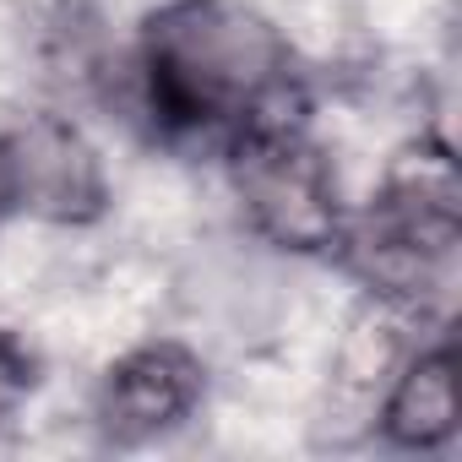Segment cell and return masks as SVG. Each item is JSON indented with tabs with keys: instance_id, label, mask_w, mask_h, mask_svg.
<instances>
[{
	"instance_id": "3",
	"label": "cell",
	"mask_w": 462,
	"mask_h": 462,
	"mask_svg": "<svg viewBox=\"0 0 462 462\" xmlns=\"http://www.w3.org/2000/svg\"><path fill=\"white\" fill-rule=\"evenodd\" d=\"M217 163L228 174L245 228L262 245L300 262H332L354 207L343 196L337 163L310 131V115L235 136L217 152Z\"/></svg>"
},
{
	"instance_id": "7",
	"label": "cell",
	"mask_w": 462,
	"mask_h": 462,
	"mask_svg": "<svg viewBox=\"0 0 462 462\" xmlns=\"http://www.w3.org/2000/svg\"><path fill=\"white\" fill-rule=\"evenodd\" d=\"M39 381H44L39 354H33L12 327H0V430H6V424L33 402Z\"/></svg>"
},
{
	"instance_id": "8",
	"label": "cell",
	"mask_w": 462,
	"mask_h": 462,
	"mask_svg": "<svg viewBox=\"0 0 462 462\" xmlns=\"http://www.w3.org/2000/svg\"><path fill=\"white\" fill-rule=\"evenodd\" d=\"M17 217V180H12V152H6V136H0V228Z\"/></svg>"
},
{
	"instance_id": "4",
	"label": "cell",
	"mask_w": 462,
	"mask_h": 462,
	"mask_svg": "<svg viewBox=\"0 0 462 462\" xmlns=\"http://www.w3.org/2000/svg\"><path fill=\"white\" fill-rule=\"evenodd\" d=\"M207 381V359L185 337H142L93 381V430L115 451L158 446L201 413Z\"/></svg>"
},
{
	"instance_id": "5",
	"label": "cell",
	"mask_w": 462,
	"mask_h": 462,
	"mask_svg": "<svg viewBox=\"0 0 462 462\" xmlns=\"http://www.w3.org/2000/svg\"><path fill=\"white\" fill-rule=\"evenodd\" d=\"M12 152L17 180V217L50 223V228H93L115 207V185L104 169V152L71 115H28L0 131Z\"/></svg>"
},
{
	"instance_id": "6",
	"label": "cell",
	"mask_w": 462,
	"mask_h": 462,
	"mask_svg": "<svg viewBox=\"0 0 462 462\" xmlns=\"http://www.w3.org/2000/svg\"><path fill=\"white\" fill-rule=\"evenodd\" d=\"M457 332L451 321H435L430 337L419 332L381 402H375V424H370V440L386 446V451H402V457H440L451 451L457 440Z\"/></svg>"
},
{
	"instance_id": "2",
	"label": "cell",
	"mask_w": 462,
	"mask_h": 462,
	"mask_svg": "<svg viewBox=\"0 0 462 462\" xmlns=\"http://www.w3.org/2000/svg\"><path fill=\"white\" fill-rule=\"evenodd\" d=\"M462 251V174L440 131L408 136L365 207L348 212V228L332 251V267L359 283L365 300H381L424 327L451 321L446 300L457 283Z\"/></svg>"
},
{
	"instance_id": "1",
	"label": "cell",
	"mask_w": 462,
	"mask_h": 462,
	"mask_svg": "<svg viewBox=\"0 0 462 462\" xmlns=\"http://www.w3.org/2000/svg\"><path fill=\"white\" fill-rule=\"evenodd\" d=\"M131 104L163 147L223 152L235 136L310 115L289 33L251 0H158L136 23Z\"/></svg>"
}]
</instances>
